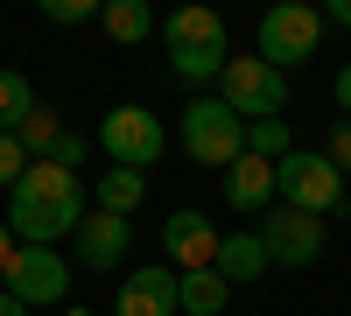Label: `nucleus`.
Returning <instances> with one entry per match:
<instances>
[{"mask_svg": "<svg viewBox=\"0 0 351 316\" xmlns=\"http://www.w3.org/2000/svg\"><path fill=\"white\" fill-rule=\"evenodd\" d=\"M84 218H92V211H84V183H77V169H64V162H28V176L8 190V225H14L21 246L77 239Z\"/></svg>", "mask_w": 351, "mask_h": 316, "instance_id": "obj_1", "label": "nucleus"}, {"mask_svg": "<svg viewBox=\"0 0 351 316\" xmlns=\"http://www.w3.org/2000/svg\"><path fill=\"white\" fill-rule=\"evenodd\" d=\"M162 42H169V71L183 77V84H211L225 77L232 64V49H225V21L211 8H176L162 21Z\"/></svg>", "mask_w": 351, "mask_h": 316, "instance_id": "obj_2", "label": "nucleus"}, {"mask_svg": "<svg viewBox=\"0 0 351 316\" xmlns=\"http://www.w3.org/2000/svg\"><path fill=\"white\" fill-rule=\"evenodd\" d=\"M176 141H183V155H190L197 169H232V162L246 155V120H239L218 92H197V99L183 106V120H176Z\"/></svg>", "mask_w": 351, "mask_h": 316, "instance_id": "obj_3", "label": "nucleus"}, {"mask_svg": "<svg viewBox=\"0 0 351 316\" xmlns=\"http://www.w3.org/2000/svg\"><path fill=\"white\" fill-rule=\"evenodd\" d=\"M324 14L309 8V0H274L267 14H260V28H253V42H260V56H267L274 71H295V64H309L316 49H324Z\"/></svg>", "mask_w": 351, "mask_h": 316, "instance_id": "obj_4", "label": "nucleus"}, {"mask_svg": "<svg viewBox=\"0 0 351 316\" xmlns=\"http://www.w3.org/2000/svg\"><path fill=\"white\" fill-rule=\"evenodd\" d=\"M274 176H281V204L288 211H309V218H337L344 211V169L324 148H295Z\"/></svg>", "mask_w": 351, "mask_h": 316, "instance_id": "obj_5", "label": "nucleus"}, {"mask_svg": "<svg viewBox=\"0 0 351 316\" xmlns=\"http://www.w3.org/2000/svg\"><path fill=\"white\" fill-rule=\"evenodd\" d=\"M218 99L239 112V120H281L288 112V71H274L267 56H232L225 77H218Z\"/></svg>", "mask_w": 351, "mask_h": 316, "instance_id": "obj_6", "label": "nucleus"}, {"mask_svg": "<svg viewBox=\"0 0 351 316\" xmlns=\"http://www.w3.org/2000/svg\"><path fill=\"white\" fill-rule=\"evenodd\" d=\"M99 148L112 155V169H141V176H148V169L162 162V148H169V127L148 106H112L99 120Z\"/></svg>", "mask_w": 351, "mask_h": 316, "instance_id": "obj_7", "label": "nucleus"}, {"mask_svg": "<svg viewBox=\"0 0 351 316\" xmlns=\"http://www.w3.org/2000/svg\"><path fill=\"white\" fill-rule=\"evenodd\" d=\"M0 281H8V295H14V302L49 309V302H64V295H71V260H64L56 246H21Z\"/></svg>", "mask_w": 351, "mask_h": 316, "instance_id": "obj_8", "label": "nucleus"}, {"mask_svg": "<svg viewBox=\"0 0 351 316\" xmlns=\"http://www.w3.org/2000/svg\"><path fill=\"white\" fill-rule=\"evenodd\" d=\"M260 239H267V260H274V267H309V260H324V218H309V211L274 204L267 218H260Z\"/></svg>", "mask_w": 351, "mask_h": 316, "instance_id": "obj_9", "label": "nucleus"}, {"mask_svg": "<svg viewBox=\"0 0 351 316\" xmlns=\"http://www.w3.org/2000/svg\"><path fill=\"white\" fill-rule=\"evenodd\" d=\"M218 246H225V232H218L204 211H169V225H162V253H169L176 274H204V267H218Z\"/></svg>", "mask_w": 351, "mask_h": 316, "instance_id": "obj_10", "label": "nucleus"}, {"mask_svg": "<svg viewBox=\"0 0 351 316\" xmlns=\"http://www.w3.org/2000/svg\"><path fill=\"white\" fill-rule=\"evenodd\" d=\"M183 309V274L169 260L162 267H134L120 281V295H112V316H176Z\"/></svg>", "mask_w": 351, "mask_h": 316, "instance_id": "obj_11", "label": "nucleus"}, {"mask_svg": "<svg viewBox=\"0 0 351 316\" xmlns=\"http://www.w3.org/2000/svg\"><path fill=\"white\" fill-rule=\"evenodd\" d=\"M127 246H134V218L92 204V218L77 225V260L92 267V274H120L127 267Z\"/></svg>", "mask_w": 351, "mask_h": 316, "instance_id": "obj_12", "label": "nucleus"}, {"mask_svg": "<svg viewBox=\"0 0 351 316\" xmlns=\"http://www.w3.org/2000/svg\"><path fill=\"white\" fill-rule=\"evenodd\" d=\"M225 204L239 211V218H267L281 204V176H274V162H260V155H239L225 169Z\"/></svg>", "mask_w": 351, "mask_h": 316, "instance_id": "obj_13", "label": "nucleus"}, {"mask_svg": "<svg viewBox=\"0 0 351 316\" xmlns=\"http://www.w3.org/2000/svg\"><path fill=\"white\" fill-rule=\"evenodd\" d=\"M274 260H267V239H260V225H239V232H225V246H218V274L239 289V281H260Z\"/></svg>", "mask_w": 351, "mask_h": 316, "instance_id": "obj_14", "label": "nucleus"}, {"mask_svg": "<svg viewBox=\"0 0 351 316\" xmlns=\"http://www.w3.org/2000/svg\"><path fill=\"white\" fill-rule=\"evenodd\" d=\"M99 21H106V36H112V42H148L155 28H162L148 0H106V14H99Z\"/></svg>", "mask_w": 351, "mask_h": 316, "instance_id": "obj_15", "label": "nucleus"}, {"mask_svg": "<svg viewBox=\"0 0 351 316\" xmlns=\"http://www.w3.org/2000/svg\"><path fill=\"white\" fill-rule=\"evenodd\" d=\"M225 309H232V281L218 267L183 274V316H225Z\"/></svg>", "mask_w": 351, "mask_h": 316, "instance_id": "obj_16", "label": "nucleus"}, {"mask_svg": "<svg viewBox=\"0 0 351 316\" xmlns=\"http://www.w3.org/2000/svg\"><path fill=\"white\" fill-rule=\"evenodd\" d=\"M141 197H148V176H141V169H106V176H99V211L134 218V211H141Z\"/></svg>", "mask_w": 351, "mask_h": 316, "instance_id": "obj_17", "label": "nucleus"}, {"mask_svg": "<svg viewBox=\"0 0 351 316\" xmlns=\"http://www.w3.org/2000/svg\"><path fill=\"white\" fill-rule=\"evenodd\" d=\"M14 141L28 148V162H49V155H56V141H64V127H56V112H49V106H36V112L14 127Z\"/></svg>", "mask_w": 351, "mask_h": 316, "instance_id": "obj_18", "label": "nucleus"}, {"mask_svg": "<svg viewBox=\"0 0 351 316\" xmlns=\"http://www.w3.org/2000/svg\"><path fill=\"white\" fill-rule=\"evenodd\" d=\"M246 155H260V162H288V155H295V134H288V120H253L246 127Z\"/></svg>", "mask_w": 351, "mask_h": 316, "instance_id": "obj_19", "label": "nucleus"}, {"mask_svg": "<svg viewBox=\"0 0 351 316\" xmlns=\"http://www.w3.org/2000/svg\"><path fill=\"white\" fill-rule=\"evenodd\" d=\"M28 112H36V92H28L21 71H0V134H14Z\"/></svg>", "mask_w": 351, "mask_h": 316, "instance_id": "obj_20", "label": "nucleus"}, {"mask_svg": "<svg viewBox=\"0 0 351 316\" xmlns=\"http://www.w3.org/2000/svg\"><path fill=\"white\" fill-rule=\"evenodd\" d=\"M43 14H49L56 28H77V21H99L106 0H43Z\"/></svg>", "mask_w": 351, "mask_h": 316, "instance_id": "obj_21", "label": "nucleus"}, {"mask_svg": "<svg viewBox=\"0 0 351 316\" xmlns=\"http://www.w3.org/2000/svg\"><path fill=\"white\" fill-rule=\"evenodd\" d=\"M21 176H28V148H21L14 134H0V190H14Z\"/></svg>", "mask_w": 351, "mask_h": 316, "instance_id": "obj_22", "label": "nucleus"}, {"mask_svg": "<svg viewBox=\"0 0 351 316\" xmlns=\"http://www.w3.org/2000/svg\"><path fill=\"white\" fill-rule=\"evenodd\" d=\"M324 155H330V162L344 169V176H351V120H337V127H330V141H324Z\"/></svg>", "mask_w": 351, "mask_h": 316, "instance_id": "obj_23", "label": "nucleus"}, {"mask_svg": "<svg viewBox=\"0 0 351 316\" xmlns=\"http://www.w3.org/2000/svg\"><path fill=\"white\" fill-rule=\"evenodd\" d=\"M49 162H64V169H77V162H84V141H77V134H64V141H56V155H49Z\"/></svg>", "mask_w": 351, "mask_h": 316, "instance_id": "obj_24", "label": "nucleus"}, {"mask_svg": "<svg viewBox=\"0 0 351 316\" xmlns=\"http://www.w3.org/2000/svg\"><path fill=\"white\" fill-rule=\"evenodd\" d=\"M14 253H21V246H14V225L0 218V274H8V260H14Z\"/></svg>", "mask_w": 351, "mask_h": 316, "instance_id": "obj_25", "label": "nucleus"}, {"mask_svg": "<svg viewBox=\"0 0 351 316\" xmlns=\"http://www.w3.org/2000/svg\"><path fill=\"white\" fill-rule=\"evenodd\" d=\"M337 106H344V120H351V64L337 71Z\"/></svg>", "mask_w": 351, "mask_h": 316, "instance_id": "obj_26", "label": "nucleus"}, {"mask_svg": "<svg viewBox=\"0 0 351 316\" xmlns=\"http://www.w3.org/2000/svg\"><path fill=\"white\" fill-rule=\"evenodd\" d=\"M324 21H337V28H351V0H330V14Z\"/></svg>", "mask_w": 351, "mask_h": 316, "instance_id": "obj_27", "label": "nucleus"}, {"mask_svg": "<svg viewBox=\"0 0 351 316\" xmlns=\"http://www.w3.org/2000/svg\"><path fill=\"white\" fill-rule=\"evenodd\" d=\"M0 316H28V302H14L8 289H0Z\"/></svg>", "mask_w": 351, "mask_h": 316, "instance_id": "obj_28", "label": "nucleus"}]
</instances>
